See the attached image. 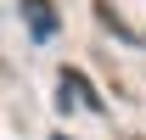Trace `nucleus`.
<instances>
[{"label": "nucleus", "instance_id": "1", "mask_svg": "<svg viewBox=\"0 0 146 140\" xmlns=\"http://www.w3.org/2000/svg\"><path fill=\"white\" fill-rule=\"evenodd\" d=\"M56 106H62V112H68V106H90V112H101V95L84 84L79 67H68V73H62V95H56Z\"/></svg>", "mask_w": 146, "mask_h": 140}, {"label": "nucleus", "instance_id": "2", "mask_svg": "<svg viewBox=\"0 0 146 140\" xmlns=\"http://www.w3.org/2000/svg\"><path fill=\"white\" fill-rule=\"evenodd\" d=\"M23 22L34 28V39H56V28H62L51 0H23Z\"/></svg>", "mask_w": 146, "mask_h": 140}, {"label": "nucleus", "instance_id": "3", "mask_svg": "<svg viewBox=\"0 0 146 140\" xmlns=\"http://www.w3.org/2000/svg\"><path fill=\"white\" fill-rule=\"evenodd\" d=\"M51 140H62V135H51Z\"/></svg>", "mask_w": 146, "mask_h": 140}]
</instances>
